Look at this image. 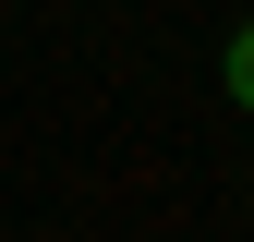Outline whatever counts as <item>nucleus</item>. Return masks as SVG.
<instances>
[{
    "mask_svg": "<svg viewBox=\"0 0 254 242\" xmlns=\"http://www.w3.org/2000/svg\"><path fill=\"white\" fill-rule=\"evenodd\" d=\"M218 85H230V109H254V24H242L230 49H218Z\"/></svg>",
    "mask_w": 254,
    "mask_h": 242,
    "instance_id": "1",
    "label": "nucleus"
}]
</instances>
